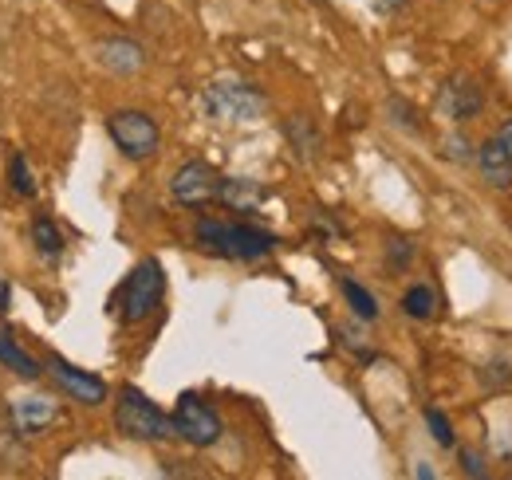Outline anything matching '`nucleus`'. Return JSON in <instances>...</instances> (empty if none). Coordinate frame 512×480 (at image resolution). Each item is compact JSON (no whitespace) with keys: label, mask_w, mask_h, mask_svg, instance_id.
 I'll list each match as a JSON object with an SVG mask.
<instances>
[{"label":"nucleus","mask_w":512,"mask_h":480,"mask_svg":"<svg viewBox=\"0 0 512 480\" xmlns=\"http://www.w3.org/2000/svg\"><path fill=\"white\" fill-rule=\"evenodd\" d=\"M477 150L469 146V138L465 134H449L446 138V158H453V162H469Z\"/></svg>","instance_id":"nucleus-24"},{"label":"nucleus","mask_w":512,"mask_h":480,"mask_svg":"<svg viewBox=\"0 0 512 480\" xmlns=\"http://www.w3.org/2000/svg\"><path fill=\"white\" fill-rule=\"evenodd\" d=\"M48 366H52V378L75 402H83V406H103L107 402V382L103 378H95V374H87V370H79L64 359H48Z\"/></svg>","instance_id":"nucleus-9"},{"label":"nucleus","mask_w":512,"mask_h":480,"mask_svg":"<svg viewBox=\"0 0 512 480\" xmlns=\"http://www.w3.org/2000/svg\"><path fill=\"white\" fill-rule=\"evenodd\" d=\"M410 260H414V244L402 237H390V244H386V264L394 272H402V268H410Z\"/></svg>","instance_id":"nucleus-21"},{"label":"nucleus","mask_w":512,"mask_h":480,"mask_svg":"<svg viewBox=\"0 0 512 480\" xmlns=\"http://www.w3.org/2000/svg\"><path fill=\"white\" fill-rule=\"evenodd\" d=\"M32 244H36V252H40L44 260H60V252H64V233H60V225H56L52 217H36V221H32Z\"/></svg>","instance_id":"nucleus-16"},{"label":"nucleus","mask_w":512,"mask_h":480,"mask_svg":"<svg viewBox=\"0 0 512 480\" xmlns=\"http://www.w3.org/2000/svg\"><path fill=\"white\" fill-rule=\"evenodd\" d=\"M284 138H288V146L296 150L300 162H316V154H320V130L312 126L308 115H292V119L284 122Z\"/></svg>","instance_id":"nucleus-13"},{"label":"nucleus","mask_w":512,"mask_h":480,"mask_svg":"<svg viewBox=\"0 0 512 480\" xmlns=\"http://www.w3.org/2000/svg\"><path fill=\"white\" fill-rule=\"evenodd\" d=\"M410 0H371V8L379 12V16H394V12H402Z\"/></svg>","instance_id":"nucleus-25"},{"label":"nucleus","mask_w":512,"mask_h":480,"mask_svg":"<svg viewBox=\"0 0 512 480\" xmlns=\"http://www.w3.org/2000/svg\"><path fill=\"white\" fill-rule=\"evenodd\" d=\"M201 107L217 122H256L268 111V99L245 79H217L201 91Z\"/></svg>","instance_id":"nucleus-2"},{"label":"nucleus","mask_w":512,"mask_h":480,"mask_svg":"<svg viewBox=\"0 0 512 480\" xmlns=\"http://www.w3.org/2000/svg\"><path fill=\"white\" fill-rule=\"evenodd\" d=\"M481 107H485V95H481L477 79L465 75V71L449 75L446 87H442V95H438V111L453 122H469L481 115Z\"/></svg>","instance_id":"nucleus-7"},{"label":"nucleus","mask_w":512,"mask_h":480,"mask_svg":"<svg viewBox=\"0 0 512 480\" xmlns=\"http://www.w3.org/2000/svg\"><path fill=\"white\" fill-rule=\"evenodd\" d=\"M166 292V276L158 260H142L127 276L123 292H119V307H123V323H142L154 315V307Z\"/></svg>","instance_id":"nucleus-4"},{"label":"nucleus","mask_w":512,"mask_h":480,"mask_svg":"<svg viewBox=\"0 0 512 480\" xmlns=\"http://www.w3.org/2000/svg\"><path fill=\"white\" fill-rule=\"evenodd\" d=\"M461 473L465 477H489V469H485V457L477 453V449H461Z\"/></svg>","instance_id":"nucleus-23"},{"label":"nucleus","mask_w":512,"mask_h":480,"mask_svg":"<svg viewBox=\"0 0 512 480\" xmlns=\"http://www.w3.org/2000/svg\"><path fill=\"white\" fill-rule=\"evenodd\" d=\"M434 307H438V300H434V292H430L426 284L406 288V296H402V311H406L410 319H430V315H434Z\"/></svg>","instance_id":"nucleus-18"},{"label":"nucleus","mask_w":512,"mask_h":480,"mask_svg":"<svg viewBox=\"0 0 512 480\" xmlns=\"http://www.w3.org/2000/svg\"><path fill=\"white\" fill-rule=\"evenodd\" d=\"M115 425L119 433H127L134 441H170L174 433V418H166L138 386H123L119 406H115Z\"/></svg>","instance_id":"nucleus-3"},{"label":"nucleus","mask_w":512,"mask_h":480,"mask_svg":"<svg viewBox=\"0 0 512 480\" xmlns=\"http://www.w3.org/2000/svg\"><path fill=\"white\" fill-rule=\"evenodd\" d=\"M107 134H111V142H115L127 158H134V162L158 154V142H162L158 122L150 119V115H142V111H115V115L107 119Z\"/></svg>","instance_id":"nucleus-5"},{"label":"nucleus","mask_w":512,"mask_h":480,"mask_svg":"<svg viewBox=\"0 0 512 480\" xmlns=\"http://www.w3.org/2000/svg\"><path fill=\"white\" fill-rule=\"evenodd\" d=\"M193 240L201 252L209 256H221V260H260L276 248V237L253 229V225H229V221H213V217H201L193 225Z\"/></svg>","instance_id":"nucleus-1"},{"label":"nucleus","mask_w":512,"mask_h":480,"mask_svg":"<svg viewBox=\"0 0 512 480\" xmlns=\"http://www.w3.org/2000/svg\"><path fill=\"white\" fill-rule=\"evenodd\" d=\"M8 185L16 197H36V181H32V170H28V158L24 154H12L8 162Z\"/></svg>","instance_id":"nucleus-19"},{"label":"nucleus","mask_w":512,"mask_h":480,"mask_svg":"<svg viewBox=\"0 0 512 480\" xmlns=\"http://www.w3.org/2000/svg\"><path fill=\"white\" fill-rule=\"evenodd\" d=\"M339 288H343V300H347V307H351V311H355L363 323L379 319V300H375V296H371L363 284H355L351 276H343V280H339Z\"/></svg>","instance_id":"nucleus-17"},{"label":"nucleus","mask_w":512,"mask_h":480,"mask_svg":"<svg viewBox=\"0 0 512 480\" xmlns=\"http://www.w3.org/2000/svg\"><path fill=\"white\" fill-rule=\"evenodd\" d=\"M99 60L107 71H115V75H134L146 56H142V48L134 44V40H103L99 44Z\"/></svg>","instance_id":"nucleus-12"},{"label":"nucleus","mask_w":512,"mask_h":480,"mask_svg":"<svg viewBox=\"0 0 512 480\" xmlns=\"http://www.w3.org/2000/svg\"><path fill=\"white\" fill-rule=\"evenodd\" d=\"M0 366L4 370H12L16 378H24V382H36L44 370H40V362L32 359L24 347H16L12 343V335H0Z\"/></svg>","instance_id":"nucleus-15"},{"label":"nucleus","mask_w":512,"mask_h":480,"mask_svg":"<svg viewBox=\"0 0 512 480\" xmlns=\"http://www.w3.org/2000/svg\"><path fill=\"white\" fill-rule=\"evenodd\" d=\"M174 433L182 441H190L193 449H209L221 441L225 425L217 418V410L209 402H201L197 394H182L178 406H174Z\"/></svg>","instance_id":"nucleus-6"},{"label":"nucleus","mask_w":512,"mask_h":480,"mask_svg":"<svg viewBox=\"0 0 512 480\" xmlns=\"http://www.w3.org/2000/svg\"><path fill=\"white\" fill-rule=\"evenodd\" d=\"M217 197L229 205V209H256L260 201H264V189L249 178H221L217 181Z\"/></svg>","instance_id":"nucleus-14"},{"label":"nucleus","mask_w":512,"mask_h":480,"mask_svg":"<svg viewBox=\"0 0 512 480\" xmlns=\"http://www.w3.org/2000/svg\"><path fill=\"white\" fill-rule=\"evenodd\" d=\"M493 138H497V142H501V146H505V154H509V158H512V119L505 122V126H501V130H497V134H493Z\"/></svg>","instance_id":"nucleus-26"},{"label":"nucleus","mask_w":512,"mask_h":480,"mask_svg":"<svg viewBox=\"0 0 512 480\" xmlns=\"http://www.w3.org/2000/svg\"><path fill=\"white\" fill-rule=\"evenodd\" d=\"M386 111L394 115V119H390V122H398L402 130H410V134H418V111H414L410 103H402V99H390V103H386Z\"/></svg>","instance_id":"nucleus-22"},{"label":"nucleus","mask_w":512,"mask_h":480,"mask_svg":"<svg viewBox=\"0 0 512 480\" xmlns=\"http://www.w3.org/2000/svg\"><path fill=\"white\" fill-rule=\"evenodd\" d=\"M477 166H481V174H485V181L489 185H497V189H509L512 185V158L505 154V146L497 142V138H489L477 154Z\"/></svg>","instance_id":"nucleus-10"},{"label":"nucleus","mask_w":512,"mask_h":480,"mask_svg":"<svg viewBox=\"0 0 512 480\" xmlns=\"http://www.w3.org/2000/svg\"><path fill=\"white\" fill-rule=\"evenodd\" d=\"M426 425H430V437L442 445V449H453V425H449V418L442 414V410H426Z\"/></svg>","instance_id":"nucleus-20"},{"label":"nucleus","mask_w":512,"mask_h":480,"mask_svg":"<svg viewBox=\"0 0 512 480\" xmlns=\"http://www.w3.org/2000/svg\"><path fill=\"white\" fill-rule=\"evenodd\" d=\"M56 406L48 398H16L12 402V425L16 433H40L44 425H52Z\"/></svg>","instance_id":"nucleus-11"},{"label":"nucleus","mask_w":512,"mask_h":480,"mask_svg":"<svg viewBox=\"0 0 512 480\" xmlns=\"http://www.w3.org/2000/svg\"><path fill=\"white\" fill-rule=\"evenodd\" d=\"M217 174H213V166H205V162H186L174 181H170V193H174V201L178 205H186V209H201V205H209L213 197H217Z\"/></svg>","instance_id":"nucleus-8"},{"label":"nucleus","mask_w":512,"mask_h":480,"mask_svg":"<svg viewBox=\"0 0 512 480\" xmlns=\"http://www.w3.org/2000/svg\"><path fill=\"white\" fill-rule=\"evenodd\" d=\"M414 477L430 480V477H434V469H430V465H418V469H414Z\"/></svg>","instance_id":"nucleus-27"}]
</instances>
